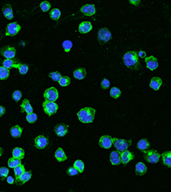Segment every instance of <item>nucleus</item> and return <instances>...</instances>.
I'll return each instance as SVG.
<instances>
[{"instance_id":"1","label":"nucleus","mask_w":171,"mask_h":192,"mask_svg":"<svg viewBox=\"0 0 171 192\" xmlns=\"http://www.w3.org/2000/svg\"><path fill=\"white\" fill-rule=\"evenodd\" d=\"M95 113H96L95 109L92 108H83L77 113V116L80 122L86 124L93 121Z\"/></svg>"},{"instance_id":"2","label":"nucleus","mask_w":171,"mask_h":192,"mask_svg":"<svg viewBox=\"0 0 171 192\" xmlns=\"http://www.w3.org/2000/svg\"><path fill=\"white\" fill-rule=\"evenodd\" d=\"M123 61L124 64L128 67L130 68H134V69H139L140 64L139 62V56L138 54L135 51H128L123 56Z\"/></svg>"},{"instance_id":"3","label":"nucleus","mask_w":171,"mask_h":192,"mask_svg":"<svg viewBox=\"0 0 171 192\" xmlns=\"http://www.w3.org/2000/svg\"><path fill=\"white\" fill-rule=\"evenodd\" d=\"M143 153H144V159L147 162L152 164L158 163L161 157V155L156 149H150V150L145 149L143 151Z\"/></svg>"},{"instance_id":"4","label":"nucleus","mask_w":171,"mask_h":192,"mask_svg":"<svg viewBox=\"0 0 171 192\" xmlns=\"http://www.w3.org/2000/svg\"><path fill=\"white\" fill-rule=\"evenodd\" d=\"M43 108L48 116H52L55 113H57L58 109V105L52 101L45 100V102L43 103Z\"/></svg>"},{"instance_id":"5","label":"nucleus","mask_w":171,"mask_h":192,"mask_svg":"<svg viewBox=\"0 0 171 192\" xmlns=\"http://www.w3.org/2000/svg\"><path fill=\"white\" fill-rule=\"evenodd\" d=\"M113 144L119 152H122V151H124L126 149H128V146L131 144V141L127 142L124 139H113Z\"/></svg>"},{"instance_id":"6","label":"nucleus","mask_w":171,"mask_h":192,"mask_svg":"<svg viewBox=\"0 0 171 192\" xmlns=\"http://www.w3.org/2000/svg\"><path fill=\"white\" fill-rule=\"evenodd\" d=\"M44 97L46 100L55 102L58 98V91L55 87H50L46 90L44 93Z\"/></svg>"},{"instance_id":"7","label":"nucleus","mask_w":171,"mask_h":192,"mask_svg":"<svg viewBox=\"0 0 171 192\" xmlns=\"http://www.w3.org/2000/svg\"><path fill=\"white\" fill-rule=\"evenodd\" d=\"M111 33L107 28H102L99 31L98 40L101 45H103L104 43H107L111 40Z\"/></svg>"},{"instance_id":"8","label":"nucleus","mask_w":171,"mask_h":192,"mask_svg":"<svg viewBox=\"0 0 171 192\" xmlns=\"http://www.w3.org/2000/svg\"><path fill=\"white\" fill-rule=\"evenodd\" d=\"M32 178V172L31 171H27V172H24L22 174H21L20 176H15V183L17 185H23L26 182Z\"/></svg>"},{"instance_id":"9","label":"nucleus","mask_w":171,"mask_h":192,"mask_svg":"<svg viewBox=\"0 0 171 192\" xmlns=\"http://www.w3.org/2000/svg\"><path fill=\"white\" fill-rule=\"evenodd\" d=\"M21 26L19 24L13 22V23H10L6 27V31H5V35L6 36H11L13 37L15 35H16L17 33L20 32Z\"/></svg>"},{"instance_id":"10","label":"nucleus","mask_w":171,"mask_h":192,"mask_svg":"<svg viewBox=\"0 0 171 192\" xmlns=\"http://www.w3.org/2000/svg\"><path fill=\"white\" fill-rule=\"evenodd\" d=\"M15 53H16V51L15 49L12 46H4L2 50H1V55L3 56H4L6 59H11V58H14L15 56Z\"/></svg>"},{"instance_id":"11","label":"nucleus","mask_w":171,"mask_h":192,"mask_svg":"<svg viewBox=\"0 0 171 192\" xmlns=\"http://www.w3.org/2000/svg\"><path fill=\"white\" fill-rule=\"evenodd\" d=\"M113 144V139L109 135H104L99 139V144L103 149H110Z\"/></svg>"},{"instance_id":"12","label":"nucleus","mask_w":171,"mask_h":192,"mask_svg":"<svg viewBox=\"0 0 171 192\" xmlns=\"http://www.w3.org/2000/svg\"><path fill=\"white\" fill-rule=\"evenodd\" d=\"M145 63H146V67L151 70H155L158 67V62L156 57H154L153 56H145Z\"/></svg>"},{"instance_id":"13","label":"nucleus","mask_w":171,"mask_h":192,"mask_svg":"<svg viewBox=\"0 0 171 192\" xmlns=\"http://www.w3.org/2000/svg\"><path fill=\"white\" fill-rule=\"evenodd\" d=\"M48 144V139L46 137L40 135L34 139V145L37 149H44Z\"/></svg>"},{"instance_id":"14","label":"nucleus","mask_w":171,"mask_h":192,"mask_svg":"<svg viewBox=\"0 0 171 192\" xmlns=\"http://www.w3.org/2000/svg\"><path fill=\"white\" fill-rule=\"evenodd\" d=\"M80 11L86 16H92L96 13V9L94 4H85L80 8Z\"/></svg>"},{"instance_id":"15","label":"nucleus","mask_w":171,"mask_h":192,"mask_svg":"<svg viewBox=\"0 0 171 192\" xmlns=\"http://www.w3.org/2000/svg\"><path fill=\"white\" fill-rule=\"evenodd\" d=\"M20 62L17 59H6L3 62V66L4 67H6L8 69H10L12 67H15V68H18V67L20 66Z\"/></svg>"},{"instance_id":"16","label":"nucleus","mask_w":171,"mask_h":192,"mask_svg":"<svg viewBox=\"0 0 171 192\" xmlns=\"http://www.w3.org/2000/svg\"><path fill=\"white\" fill-rule=\"evenodd\" d=\"M121 160H122V163L123 164V165H126V164H128L132 159H133V157H134V155L131 153L130 151H128V150H124V151H122L121 152Z\"/></svg>"},{"instance_id":"17","label":"nucleus","mask_w":171,"mask_h":192,"mask_svg":"<svg viewBox=\"0 0 171 192\" xmlns=\"http://www.w3.org/2000/svg\"><path fill=\"white\" fill-rule=\"evenodd\" d=\"M2 12L4 14V15L5 16V18L8 20H11L13 19L14 15L13 10H12V6L9 4H6L4 6L2 9Z\"/></svg>"},{"instance_id":"18","label":"nucleus","mask_w":171,"mask_h":192,"mask_svg":"<svg viewBox=\"0 0 171 192\" xmlns=\"http://www.w3.org/2000/svg\"><path fill=\"white\" fill-rule=\"evenodd\" d=\"M92 29V23L90 21H83L80 24L79 26V32L80 33H89Z\"/></svg>"},{"instance_id":"19","label":"nucleus","mask_w":171,"mask_h":192,"mask_svg":"<svg viewBox=\"0 0 171 192\" xmlns=\"http://www.w3.org/2000/svg\"><path fill=\"white\" fill-rule=\"evenodd\" d=\"M110 159H111V162L112 165L117 166L122 163L121 155H120V153L118 151H113V152L111 153Z\"/></svg>"},{"instance_id":"20","label":"nucleus","mask_w":171,"mask_h":192,"mask_svg":"<svg viewBox=\"0 0 171 192\" xmlns=\"http://www.w3.org/2000/svg\"><path fill=\"white\" fill-rule=\"evenodd\" d=\"M21 112H26L27 114L33 113V107L31 106L30 102L28 99H24L22 103L21 104Z\"/></svg>"},{"instance_id":"21","label":"nucleus","mask_w":171,"mask_h":192,"mask_svg":"<svg viewBox=\"0 0 171 192\" xmlns=\"http://www.w3.org/2000/svg\"><path fill=\"white\" fill-rule=\"evenodd\" d=\"M68 128H69V126L66 125H57V126H56L54 131L57 136L63 137L68 133Z\"/></svg>"},{"instance_id":"22","label":"nucleus","mask_w":171,"mask_h":192,"mask_svg":"<svg viewBox=\"0 0 171 192\" xmlns=\"http://www.w3.org/2000/svg\"><path fill=\"white\" fill-rule=\"evenodd\" d=\"M162 84H163V80H161V78L153 77L151 80V82H150V87L152 88L153 90H155V91H158V90H159L160 86H162Z\"/></svg>"},{"instance_id":"23","label":"nucleus","mask_w":171,"mask_h":192,"mask_svg":"<svg viewBox=\"0 0 171 192\" xmlns=\"http://www.w3.org/2000/svg\"><path fill=\"white\" fill-rule=\"evenodd\" d=\"M10 134H11V136H12L13 138L18 139V138H20L21 133H22V128H21L20 126L16 125V126H12V127L10 128Z\"/></svg>"},{"instance_id":"24","label":"nucleus","mask_w":171,"mask_h":192,"mask_svg":"<svg viewBox=\"0 0 171 192\" xmlns=\"http://www.w3.org/2000/svg\"><path fill=\"white\" fill-rule=\"evenodd\" d=\"M86 75V68L80 67V68H77L74 71V76L75 79L77 80H83Z\"/></svg>"},{"instance_id":"25","label":"nucleus","mask_w":171,"mask_h":192,"mask_svg":"<svg viewBox=\"0 0 171 192\" xmlns=\"http://www.w3.org/2000/svg\"><path fill=\"white\" fill-rule=\"evenodd\" d=\"M55 157L56 159L59 162H63L67 160V155H65V153L63 151V149L62 148H58L56 152H55Z\"/></svg>"},{"instance_id":"26","label":"nucleus","mask_w":171,"mask_h":192,"mask_svg":"<svg viewBox=\"0 0 171 192\" xmlns=\"http://www.w3.org/2000/svg\"><path fill=\"white\" fill-rule=\"evenodd\" d=\"M135 172L137 175H144L147 172V167L143 162H138L135 166Z\"/></svg>"},{"instance_id":"27","label":"nucleus","mask_w":171,"mask_h":192,"mask_svg":"<svg viewBox=\"0 0 171 192\" xmlns=\"http://www.w3.org/2000/svg\"><path fill=\"white\" fill-rule=\"evenodd\" d=\"M12 155H13L14 158L21 160L23 159L25 156V151L21 148H15L12 151Z\"/></svg>"},{"instance_id":"28","label":"nucleus","mask_w":171,"mask_h":192,"mask_svg":"<svg viewBox=\"0 0 171 192\" xmlns=\"http://www.w3.org/2000/svg\"><path fill=\"white\" fill-rule=\"evenodd\" d=\"M162 158H163V161L164 164L168 166L169 167L171 166V152L170 151H167V152L162 154Z\"/></svg>"},{"instance_id":"29","label":"nucleus","mask_w":171,"mask_h":192,"mask_svg":"<svg viewBox=\"0 0 171 192\" xmlns=\"http://www.w3.org/2000/svg\"><path fill=\"white\" fill-rule=\"evenodd\" d=\"M149 147H150V144H149V142H148L147 140H145V139H141V140L139 141L138 148L142 152H143L144 150H145V149H148Z\"/></svg>"},{"instance_id":"30","label":"nucleus","mask_w":171,"mask_h":192,"mask_svg":"<svg viewBox=\"0 0 171 192\" xmlns=\"http://www.w3.org/2000/svg\"><path fill=\"white\" fill-rule=\"evenodd\" d=\"M10 75V69L4 67H0V80H5Z\"/></svg>"},{"instance_id":"31","label":"nucleus","mask_w":171,"mask_h":192,"mask_svg":"<svg viewBox=\"0 0 171 192\" xmlns=\"http://www.w3.org/2000/svg\"><path fill=\"white\" fill-rule=\"evenodd\" d=\"M74 167L78 170V172H80V173H82V172H84L85 165H84V163H83L82 160H75V162L74 163Z\"/></svg>"},{"instance_id":"32","label":"nucleus","mask_w":171,"mask_h":192,"mask_svg":"<svg viewBox=\"0 0 171 192\" xmlns=\"http://www.w3.org/2000/svg\"><path fill=\"white\" fill-rule=\"evenodd\" d=\"M61 16V11L58 9H53L50 12V17L55 21H57Z\"/></svg>"},{"instance_id":"33","label":"nucleus","mask_w":171,"mask_h":192,"mask_svg":"<svg viewBox=\"0 0 171 192\" xmlns=\"http://www.w3.org/2000/svg\"><path fill=\"white\" fill-rule=\"evenodd\" d=\"M21 164V160L20 159H16V158H10V159H9L8 160V166L10 167V168H15V166H17Z\"/></svg>"},{"instance_id":"34","label":"nucleus","mask_w":171,"mask_h":192,"mask_svg":"<svg viewBox=\"0 0 171 192\" xmlns=\"http://www.w3.org/2000/svg\"><path fill=\"white\" fill-rule=\"evenodd\" d=\"M110 94H111V97H113V98H118L119 97L122 95V92L119 90L117 87H112L111 89Z\"/></svg>"},{"instance_id":"35","label":"nucleus","mask_w":171,"mask_h":192,"mask_svg":"<svg viewBox=\"0 0 171 192\" xmlns=\"http://www.w3.org/2000/svg\"><path fill=\"white\" fill-rule=\"evenodd\" d=\"M14 172H15V176H20L21 174H22L23 172H25V166L22 165V164H19L17 166H15L14 168Z\"/></svg>"},{"instance_id":"36","label":"nucleus","mask_w":171,"mask_h":192,"mask_svg":"<svg viewBox=\"0 0 171 192\" xmlns=\"http://www.w3.org/2000/svg\"><path fill=\"white\" fill-rule=\"evenodd\" d=\"M72 47L73 43L70 40H65V41L63 42V48L65 51V52H69Z\"/></svg>"},{"instance_id":"37","label":"nucleus","mask_w":171,"mask_h":192,"mask_svg":"<svg viewBox=\"0 0 171 192\" xmlns=\"http://www.w3.org/2000/svg\"><path fill=\"white\" fill-rule=\"evenodd\" d=\"M9 169L6 167H1L0 168V179L1 180H4L6 179L7 176L9 175Z\"/></svg>"},{"instance_id":"38","label":"nucleus","mask_w":171,"mask_h":192,"mask_svg":"<svg viewBox=\"0 0 171 192\" xmlns=\"http://www.w3.org/2000/svg\"><path fill=\"white\" fill-rule=\"evenodd\" d=\"M58 82H59V85L61 86H68L70 84L71 81L68 76H64V77H61V79Z\"/></svg>"},{"instance_id":"39","label":"nucleus","mask_w":171,"mask_h":192,"mask_svg":"<svg viewBox=\"0 0 171 192\" xmlns=\"http://www.w3.org/2000/svg\"><path fill=\"white\" fill-rule=\"evenodd\" d=\"M40 9L42 10V11H44V12H47L50 9H51V4L48 2V1H44V2H42L41 4H40Z\"/></svg>"},{"instance_id":"40","label":"nucleus","mask_w":171,"mask_h":192,"mask_svg":"<svg viewBox=\"0 0 171 192\" xmlns=\"http://www.w3.org/2000/svg\"><path fill=\"white\" fill-rule=\"evenodd\" d=\"M49 77L52 80H54V81H59L61 77H62V75L58 72H52V73H49Z\"/></svg>"},{"instance_id":"41","label":"nucleus","mask_w":171,"mask_h":192,"mask_svg":"<svg viewBox=\"0 0 171 192\" xmlns=\"http://www.w3.org/2000/svg\"><path fill=\"white\" fill-rule=\"evenodd\" d=\"M27 120L29 122V123H33L34 121H36L37 119V114H34V113H30V114H27V115L26 116Z\"/></svg>"},{"instance_id":"42","label":"nucleus","mask_w":171,"mask_h":192,"mask_svg":"<svg viewBox=\"0 0 171 192\" xmlns=\"http://www.w3.org/2000/svg\"><path fill=\"white\" fill-rule=\"evenodd\" d=\"M18 69L21 74H26L28 71V66L25 63H21L20 66L18 67Z\"/></svg>"},{"instance_id":"43","label":"nucleus","mask_w":171,"mask_h":192,"mask_svg":"<svg viewBox=\"0 0 171 192\" xmlns=\"http://www.w3.org/2000/svg\"><path fill=\"white\" fill-rule=\"evenodd\" d=\"M78 170L74 167V166H72V167H69L68 170H67V173H68V175H69V176H74V175H76V174H78Z\"/></svg>"},{"instance_id":"44","label":"nucleus","mask_w":171,"mask_h":192,"mask_svg":"<svg viewBox=\"0 0 171 192\" xmlns=\"http://www.w3.org/2000/svg\"><path fill=\"white\" fill-rule=\"evenodd\" d=\"M110 85H111L110 80H107V79H105V80H103V81L101 82V88L103 90H105V89L110 87Z\"/></svg>"},{"instance_id":"45","label":"nucleus","mask_w":171,"mask_h":192,"mask_svg":"<svg viewBox=\"0 0 171 192\" xmlns=\"http://www.w3.org/2000/svg\"><path fill=\"white\" fill-rule=\"evenodd\" d=\"M12 97H13V99L15 100V102H18V101L21 99V92L20 91H15V92L13 93Z\"/></svg>"},{"instance_id":"46","label":"nucleus","mask_w":171,"mask_h":192,"mask_svg":"<svg viewBox=\"0 0 171 192\" xmlns=\"http://www.w3.org/2000/svg\"><path fill=\"white\" fill-rule=\"evenodd\" d=\"M129 3L134 6H138L140 4V0H129Z\"/></svg>"},{"instance_id":"47","label":"nucleus","mask_w":171,"mask_h":192,"mask_svg":"<svg viewBox=\"0 0 171 192\" xmlns=\"http://www.w3.org/2000/svg\"><path fill=\"white\" fill-rule=\"evenodd\" d=\"M7 182L9 183V184H14L15 183V179H14L13 177H11V176H7Z\"/></svg>"},{"instance_id":"48","label":"nucleus","mask_w":171,"mask_h":192,"mask_svg":"<svg viewBox=\"0 0 171 192\" xmlns=\"http://www.w3.org/2000/svg\"><path fill=\"white\" fill-rule=\"evenodd\" d=\"M138 56H139L140 58H145V56H146V52L145 51H139L138 54Z\"/></svg>"},{"instance_id":"49","label":"nucleus","mask_w":171,"mask_h":192,"mask_svg":"<svg viewBox=\"0 0 171 192\" xmlns=\"http://www.w3.org/2000/svg\"><path fill=\"white\" fill-rule=\"evenodd\" d=\"M4 114H5V108H4V107L0 106V117L3 116Z\"/></svg>"},{"instance_id":"50","label":"nucleus","mask_w":171,"mask_h":192,"mask_svg":"<svg viewBox=\"0 0 171 192\" xmlns=\"http://www.w3.org/2000/svg\"><path fill=\"white\" fill-rule=\"evenodd\" d=\"M3 154H4V149H3V148L0 147V156H2Z\"/></svg>"}]
</instances>
